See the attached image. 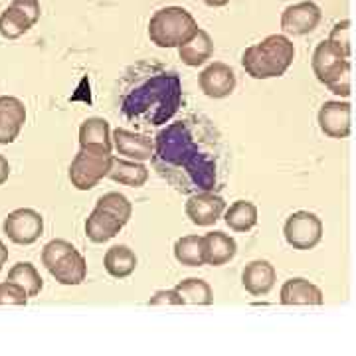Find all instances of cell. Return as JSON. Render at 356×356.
<instances>
[{
    "label": "cell",
    "instance_id": "7a4b0ae2",
    "mask_svg": "<svg viewBox=\"0 0 356 356\" xmlns=\"http://www.w3.org/2000/svg\"><path fill=\"white\" fill-rule=\"evenodd\" d=\"M182 103V83L177 74H154L129 89L121 102L127 119L145 125H165Z\"/></svg>",
    "mask_w": 356,
    "mask_h": 356
},
{
    "label": "cell",
    "instance_id": "e575fe53",
    "mask_svg": "<svg viewBox=\"0 0 356 356\" xmlns=\"http://www.w3.org/2000/svg\"><path fill=\"white\" fill-rule=\"evenodd\" d=\"M10 4L16 6V8L24 14V16H28L32 24H36V22L40 20V14H42V10H40L38 0H13Z\"/></svg>",
    "mask_w": 356,
    "mask_h": 356
},
{
    "label": "cell",
    "instance_id": "ac0fdd59",
    "mask_svg": "<svg viewBox=\"0 0 356 356\" xmlns=\"http://www.w3.org/2000/svg\"><path fill=\"white\" fill-rule=\"evenodd\" d=\"M123 222L111 212L103 210V208H95L89 214L88 222H86V236L93 243H105L113 240L115 236L123 229Z\"/></svg>",
    "mask_w": 356,
    "mask_h": 356
},
{
    "label": "cell",
    "instance_id": "e0dca14e",
    "mask_svg": "<svg viewBox=\"0 0 356 356\" xmlns=\"http://www.w3.org/2000/svg\"><path fill=\"white\" fill-rule=\"evenodd\" d=\"M280 297L283 305H323V291L303 277L285 281Z\"/></svg>",
    "mask_w": 356,
    "mask_h": 356
},
{
    "label": "cell",
    "instance_id": "d590c367",
    "mask_svg": "<svg viewBox=\"0 0 356 356\" xmlns=\"http://www.w3.org/2000/svg\"><path fill=\"white\" fill-rule=\"evenodd\" d=\"M8 177H10V165H8L6 156L0 154V186L8 180Z\"/></svg>",
    "mask_w": 356,
    "mask_h": 356
},
{
    "label": "cell",
    "instance_id": "4fadbf2b",
    "mask_svg": "<svg viewBox=\"0 0 356 356\" xmlns=\"http://www.w3.org/2000/svg\"><path fill=\"white\" fill-rule=\"evenodd\" d=\"M24 123V103L13 95H2L0 97V145H10L18 139Z\"/></svg>",
    "mask_w": 356,
    "mask_h": 356
},
{
    "label": "cell",
    "instance_id": "5bb4252c",
    "mask_svg": "<svg viewBox=\"0 0 356 356\" xmlns=\"http://www.w3.org/2000/svg\"><path fill=\"white\" fill-rule=\"evenodd\" d=\"M113 147L115 151L127 159L133 161H151L154 154V140L149 139L147 135H140V133H133L127 129L117 127L113 131Z\"/></svg>",
    "mask_w": 356,
    "mask_h": 356
},
{
    "label": "cell",
    "instance_id": "cb8c5ba5",
    "mask_svg": "<svg viewBox=\"0 0 356 356\" xmlns=\"http://www.w3.org/2000/svg\"><path fill=\"white\" fill-rule=\"evenodd\" d=\"M224 220H226L228 228L234 232H250L257 224V208H255V204L248 202V200H238L229 208H226Z\"/></svg>",
    "mask_w": 356,
    "mask_h": 356
},
{
    "label": "cell",
    "instance_id": "2e32d148",
    "mask_svg": "<svg viewBox=\"0 0 356 356\" xmlns=\"http://www.w3.org/2000/svg\"><path fill=\"white\" fill-rule=\"evenodd\" d=\"M238 254L236 240L224 232H210L204 236V259L206 266H226Z\"/></svg>",
    "mask_w": 356,
    "mask_h": 356
},
{
    "label": "cell",
    "instance_id": "d4e9b609",
    "mask_svg": "<svg viewBox=\"0 0 356 356\" xmlns=\"http://www.w3.org/2000/svg\"><path fill=\"white\" fill-rule=\"evenodd\" d=\"M175 289L182 297L184 305H212V301H214L212 287L204 280L191 277V280L180 281Z\"/></svg>",
    "mask_w": 356,
    "mask_h": 356
},
{
    "label": "cell",
    "instance_id": "d6986e66",
    "mask_svg": "<svg viewBox=\"0 0 356 356\" xmlns=\"http://www.w3.org/2000/svg\"><path fill=\"white\" fill-rule=\"evenodd\" d=\"M50 273L54 275V280L62 283V285H79L88 277L86 257L74 248L70 254H65L56 266L51 267Z\"/></svg>",
    "mask_w": 356,
    "mask_h": 356
},
{
    "label": "cell",
    "instance_id": "8fae6325",
    "mask_svg": "<svg viewBox=\"0 0 356 356\" xmlns=\"http://www.w3.org/2000/svg\"><path fill=\"white\" fill-rule=\"evenodd\" d=\"M311 65H313V72H315L318 81L323 86H327L332 77L339 76L344 67L350 65V60L337 46H332L329 40H325V42H321L315 48Z\"/></svg>",
    "mask_w": 356,
    "mask_h": 356
},
{
    "label": "cell",
    "instance_id": "8992f818",
    "mask_svg": "<svg viewBox=\"0 0 356 356\" xmlns=\"http://www.w3.org/2000/svg\"><path fill=\"white\" fill-rule=\"evenodd\" d=\"M285 242L291 245L293 250H313L323 240V222L313 212H295L285 222Z\"/></svg>",
    "mask_w": 356,
    "mask_h": 356
},
{
    "label": "cell",
    "instance_id": "83f0119b",
    "mask_svg": "<svg viewBox=\"0 0 356 356\" xmlns=\"http://www.w3.org/2000/svg\"><path fill=\"white\" fill-rule=\"evenodd\" d=\"M32 26L34 24L30 22V18L24 16L13 4L0 14V34L6 40H16L20 38V36H24Z\"/></svg>",
    "mask_w": 356,
    "mask_h": 356
},
{
    "label": "cell",
    "instance_id": "6da1fadb",
    "mask_svg": "<svg viewBox=\"0 0 356 356\" xmlns=\"http://www.w3.org/2000/svg\"><path fill=\"white\" fill-rule=\"evenodd\" d=\"M196 123L178 121L163 129L151 159L159 175L180 192H204L216 186V154L196 139Z\"/></svg>",
    "mask_w": 356,
    "mask_h": 356
},
{
    "label": "cell",
    "instance_id": "f546056e",
    "mask_svg": "<svg viewBox=\"0 0 356 356\" xmlns=\"http://www.w3.org/2000/svg\"><path fill=\"white\" fill-rule=\"evenodd\" d=\"M74 250V245L65 240H51L44 245V252H42V264L46 266V269L50 271L51 267L56 266L65 254H70Z\"/></svg>",
    "mask_w": 356,
    "mask_h": 356
},
{
    "label": "cell",
    "instance_id": "5b68a950",
    "mask_svg": "<svg viewBox=\"0 0 356 356\" xmlns=\"http://www.w3.org/2000/svg\"><path fill=\"white\" fill-rule=\"evenodd\" d=\"M113 154L107 147L86 145L79 149L70 165V180L77 191H91L99 184V180L109 177L113 166Z\"/></svg>",
    "mask_w": 356,
    "mask_h": 356
},
{
    "label": "cell",
    "instance_id": "44dd1931",
    "mask_svg": "<svg viewBox=\"0 0 356 356\" xmlns=\"http://www.w3.org/2000/svg\"><path fill=\"white\" fill-rule=\"evenodd\" d=\"M109 178L113 182L125 184V186H133L139 188L147 180H149V168L140 165L139 161H127V159H113V166L109 170Z\"/></svg>",
    "mask_w": 356,
    "mask_h": 356
},
{
    "label": "cell",
    "instance_id": "8d00e7d4",
    "mask_svg": "<svg viewBox=\"0 0 356 356\" xmlns=\"http://www.w3.org/2000/svg\"><path fill=\"white\" fill-rule=\"evenodd\" d=\"M8 261V248L4 245V242L0 240V269L4 267V264Z\"/></svg>",
    "mask_w": 356,
    "mask_h": 356
},
{
    "label": "cell",
    "instance_id": "d6a6232c",
    "mask_svg": "<svg viewBox=\"0 0 356 356\" xmlns=\"http://www.w3.org/2000/svg\"><path fill=\"white\" fill-rule=\"evenodd\" d=\"M350 70H353V65L344 67L339 76H334L331 81L327 83V88H329L331 93L341 95V97H348V95H350Z\"/></svg>",
    "mask_w": 356,
    "mask_h": 356
},
{
    "label": "cell",
    "instance_id": "52a82bcc",
    "mask_svg": "<svg viewBox=\"0 0 356 356\" xmlns=\"http://www.w3.org/2000/svg\"><path fill=\"white\" fill-rule=\"evenodd\" d=\"M2 228L10 242L18 245H30L38 242L40 236L44 234V218L32 208H18L6 216Z\"/></svg>",
    "mask_w": 356,
    "mask_h": 356
},
{
    "label": "cell",
    "instance_id": "30bf717a",
    "mask_svg": "<svg viewBox=\"0 0 356 356\" xmlns=\"http://www.w3.org/2000/svg\"><path fill=\"white\" fill-rule=\"evenodd\" d=\"M350 103L325 102L318 109V127L331 139H346L350 135Z\"/></svg>",
    "mask_w": 356,
    "mask_h": 356
},
{
    "label": "cell",
    "instance_id": "603a6c76",
    "mask_svg": "<svg viewBox=\"0 0 356 356\" xmlns=\"http://www.w3.org/2000/svg\"><path fill=\"white\" fill-rule=\"evenodd\" d=\"M95 145V147H107L113 149V137L109 123L103 117H89L79 127V147Z\"/></svg>",
    "mask_w": 356,
    "mask_h": 356
},
{
    "label": "cell",
    "instance_id": "836d02e7",
    "mask_svg": "<svg viewBox=\"0 0 356 356\" xmlns=\"http://www.w3.org/2000/svg\"><path fill=\"white\" fill-rule=\"evenodd\" d=\"M149 305L163 307V305H184L182 297L178 295L177 289H163L153 295V299L149 301Z\"/></svg>",
    "mask_w": 356,
    "mask_h": 356
},
{
    "label": "cell",
    "instance_id": "ba28073f",
    "mask_svg": "<svg viewBox=\"0 0 356 356\" xmlns=\"http://www.w3.org/2000/svg\"><path fill=\"white\" fill-rule=\"evenodd\" d=\"M226 214V200L212 191L192 194L186 202V216L196 226H212Z\"/></svg>",
    "mask_w": 356,
    "mask_h": 356
},
{
    "label": "cell",
    "instance_id": "9a60e30c",
    "mask_svg": "<svg viewBox=\"0 0 356 356\" xmlns=\"http://www.w3.org/2000/svg\"><path fill=\"white\" fill-rule=\"evenodd\" d=\"M277 280L275 267L271 266L266 259H255L252 264H248L242 273V283L245 291L254 297H264L273 289Z\"/></svg>",
    "mask_w": 356,
    "mask_h": 356
},
{
    "label": "cell",
    "instance_id": "1f68e13d",
    "mask_svg": "<svg viewBox=\"0 0 356 356\" xmlns=\"http://www.w3.org/2000/svg\"><path fill=\"white\" fill-rule=\"evenodd\" d=\"M329 42L343 51L346 58H350V22L343 20V22L334 24V28L331 30V36H329Z\"/></svg>",
    "mask_w": 356,
    "mask_h": 356
},
{
    "label": "cell",
    "instance_id": "74e56055",
    "mask_svg": "<svg viewBox=\"0 0 356 356\" xmlns=\"http://www.w3.org/2000/svg\"><path fill=\"white\" fill-rule=\"evenodd\" d=\"M204 4L212 6V8H220V6H226L229 0H202Z\"/></svg>",
    "mask_w": 356,
    "mask_h": 356
},
{
    "label": "cell",
    "instance_id": "4316f807",
    "mask_svg": "<svg viewBox=\"0 0 356 356\" xmlns=\"http://www.w3.org/2000/svg\"><path fill=\"white\" fill-rule=\"evenodd\" d=\"M8 281H14V283H18L20 287H24L26 293H28V297H36L42 291V287H44V280L40 277L38 269L32 266V264H28V261H20V264H16V266L8 271Z\"/></svg>",
    "mask_w": 356,
    "mask_h": 356
},
{
    "label": "cell",
    "instance_id": "3957f363",
    "mask_svg": "<svg viewBox=\"0 0 356 356\" xmlns=\"http://www.w3.org/2000/svg\"><path fill=\"white\" fill-rule=\"evenodd\" d=\"M293 58L295 46L291 40L283 34H273L243 51L242 65L254 79H271L283 76L291 67Z\"/></svg>",
    "mask_w": 356,
    "mask_h": 356
},
{
    "label": "cell",
    "instance_id": "7c38bea8",
    "mask_svg": "<svg viewBox=\"0 0 356 356\" xmlns=\"http://www.w3.org/2000/svg\"><path fill=\"white\" fill-rule=\"evenodd\" d=\"M198 83H200L204 95H208L212 99H224V97L232 95L236 89V74L229 65L214 62L200 74Z\"/></svg>",
    "mask_w": 356,
    "mask_h": 356
},
{
    "label": "cell",
    "instance_id": "f1b7e54d",
    "mask_svg": "<svg viewBox=\"0 0 356 356\" xmlns=\"http://www.w3.org/2000/svg\"><path fill=\"white\" fill-rule=\"evenodd\" d=\"M95 208H103V210L111 212L123 224H127L131 216H133V204L129 202L127 196H123L119 192H107V194H103L102 198L97 200V204H95Z\"/></svg>",
    "mask_w": 356,
    "mask_h": 356
},
{
    "label": "cell",
    "instance_id": "9c48e42d",
    "mask_svg": "<svg viewBox=\"0 0 356 356\" xmlns=\"http://www.w3.org/2000/svg\"><path fill=\"white\" fill-rule=\"evenodd\" d=\"M323 14L315 2H299L287 6L281 14V28L283 32L293 36H305L311 34L321 22Z\"/></svg>",
    "mask_w": 356,
    "mask_h": 356
},
{
    "label": "cell",
    "instance_id": "7402d4cb",
    "mask_svg": "<svg viewBox=\"0 0 356 356\" xmlns=\"http://www.w3.org/2000/svg\"><path fill=\"white\" fill-rule=\"evenodd\" d=\"M103 266L115 280H125L137 269V255L127 245H113L107 250Z\"/></svg>",
    "mask_w": 356,
    "mask_h": 356
},
{
    "label": "cell",
    "instance_id": "4dcf8cb0",
    "mask_svg": "<svg viewBox=\"0 0 356 356\" xmlns=\"http://www.w3.org/2000/svg\"><path fill=\"white\" fill-rule=\"evenodd\" d=\"M28 293L14 281H2L0 283V305H26Z\"/></svg>",
    "mask_w": 356,
    "mask_h": 356
},
{
    "label": "cell",
    "instance_id": "277c9868",
    "mask_svg": "<svg viewBox=\"0 0 356 356\" xmlns=\"http://www.w3.org/2000/svg\"><path fill=\"white\" fill-rule=\"evenodd\" d=\"M198 22L182 6H166L153 14L149 38L159 48H180L198 34Z\"/></svg>",
    "mask_w": 356,
    "mask_h": 356
},
{
    "label": "cell",
    "instance_id": "484cf974",
    "mask_svg": "<svg viewBox=\"0 0 356 356\" xmlns=\"http://www.w3.org/2000/svg\"><path fill=\"white\" fill-rule=\"evenodd\" d=\"M175 257L178 264L188 267H200L206 264L204 259V238L200 236H184L175 243Z\"/></svg>",
    "mask_w": 356,
    "mask_h": 356
},
{
    "label": "cell",
    "instance_id": "ffe728a7",
    "mask_svg": "<svg viewBox=\"0 0 356 356\" xmlns=\"http://www.w3.org/2000/svg\"><path fill=\"white\" fill-rule=\"evenodd\" d=\"M212 54H214V42L206 30H198V34L191 42L182 44L178 48V56H180L182 64L191 65V67L206 64L212 58Z\"/></svg>",
    "mask_w": 356,
    "mask_h": 356
}]
</instances>
